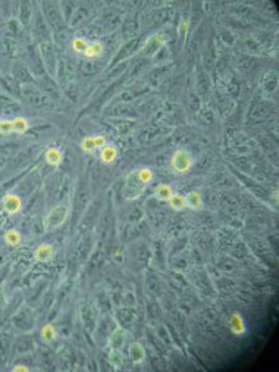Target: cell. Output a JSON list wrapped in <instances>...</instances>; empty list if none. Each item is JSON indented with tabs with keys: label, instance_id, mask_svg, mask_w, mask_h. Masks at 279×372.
Instances as JSON below:
<instances>
[{
	"label": "cell",
	"instance_id": "6da1fadb",
	"mask_svg": "<svg viewBox=\"0 0 279 372\" xmlns=\"http://www.w3.org/2000/svg\"><path fill=\"white\" fill-rule=\"evenodd\" d=\"M69 211L71 209H69L68 203H59L55 208H52L44 218V230L53 231V230L62 227L69 217Z\"/></svg>",
	"mask_w": 279,
	"mask_h": 372
},
{
	"label": "cell",
	"instance_id": "7a4b0ae2",
	"mask_svg": "<svg viewBox=\"0 0 279 372\" xmlns=\"http://www.w3.org/2000/svg\"><path fill=\"white\" fill-rule=\"evenodd\" d=\"M171 169L176 175H185L191 171L194 165V159L191 153L185 149H176L171 156L169 160Z\"/></svg>",
	"mask_w": 279,
	"mask_h": 372
},
{
	"label": "cell",
	"instance_id": "3957f363",
	"mask_svg": "<svg viewBox=\"0 0 279 372\" xmlns=\"http://www.w3.org/2000/svg\"><path fill=\"white\" fill-rule=\"evenodd\" d=\"M146 185L141 182V179L137 175V171L129 172L125 181V187H124V196L127 200H137L138 197L144 193Z\"/></svg>",
	"mask_w": 279,
	"mask_h": 372
},
{
	"label": "cell",
	"instance_id": "277c9868",
	"mask_svg": "<svg viewBox=\"0 0 279 372\" xmlns=\"http://www.w3.org/2000/svg\"><path fill=\"white\" fill-rule=\"evenodd\" d=\"M106 144H108L106 137L97 134V135H87V137H84V138L81 140V143H80V147H81V150L86 152V153H94V152L103 149Z\"/></svg>",
	"mask_w": 279,
	"mask_h": 372
},
{
	"label": "cell",
	"instance_id": "5b68a950",
	"mask_svg": "<svg viewBox=\"0 0 279 372\" xmlns=\"http://www.w3.org/2000/svg\"><path fill=\"white\" fill-rule=\"evenodd\" d=\"M2 208L8 215H18L22 211V199L15 193H8L2 200Z\"/></svg>",
	"mask_w": 279,
	"mask_h": 372
},
{
	"label": "cell",
	"instance_id": "8992f818",
	"mask_svg": "<svg viewBox=\"0 0 279 372\" xmlns=\"http://www.w3.org/2000/svg\"><path fill=\"white\" fill-rule=\"evenodd\" d=\"M55 256V249L52 244L49 243H42L36 247V250L33 252V258L34 261L39 263H47L50 262Z\"/></svg>",
	"mask_w": 279,
	"mask_h": 372
},
{
	"label": "cell",
	"instance_id": "52a82bcc",
	"mask_svg": "<svg viewBox=\"0 0 279 372\" xmlns=\"http://www.w3.org/2000/svg\"><path fill=\"white\" fill-rule=\"evenodd\" d=\"M128 354L131 362H132L134 365H140V363H143V362L146 360V349H144V346H143L141 343H138V341H132V343L129 344Z\"/></svg>",
	"mask_w": 279,
	"mask_h": 372
},
{
	"label": "cell",
	"instance_id": "ba28073f",
	"mask_svg": "<svg viewBox=\"0 0 279 372\" xmlns=\"http://www.w3.org/2000/svg\"><path fill=\"white\" fill-rule=\"evenodd\" d=\"M127 343V332L122 328H116L109 337V349H116V350H122V347Z\"/></svg>",
	"mask_w": 279,
	"mask_h": 372
},
{
	"label": "cell",
	"instance_id": "9c48e42d",
	"mask_svg": "<svg viewBox=\"0 0 279 372\" xmlns=\"http://www.w3.org/2000/svg\"><path fill=\"white\" fill-rule=\"evenodd\" d=\"M44 160L47 165L56 168L62 163L64 160V152L59 149V147H49L44 153Z\"/></svg>",
	"mask_w": 279,
	"mask_h": 372
},
{
	"label": "cell",
	"instance_id": "30bf717a",
	"mask_svg": "<svg viewBox=\"0 0 279 372\" xmlns=\"http://www.w3.org/2000/svg\"><path fill=\"white\" fill-rule=\"evenodd\" d=\"M228 327L231 329L232 334L235 335H244L245 334V322H244V318L239 315V313H232L228 319Z\"/></svg>",
	"mask_w": 279,
	"mask_h": 372
},
{
	"label": "cell",
	"instance_id": "8fae6325",
	"mask_svg": "<svg viewBox=\"0 0 279 372\" xmlns=\"http://www.w3.org/2000/svg\"><path fill=\"white\" fill-rule=\"evenodd\" d=\"M100 153V160H102V163H105V165H112V163H115L116 162V159H118V156H119V152H118V149L115 147V146H112V144H106L103 149H100L99 150Z\"/></svg>",
	"mask_w": 279,
	"mask_h": 372
},
{
	"label": "cell",
	"instance_id": "7c38bea8",
	"mask_svg": "<svg viewBox=\"0 0 279 372\" xmlns=\"http://www.w3.org/2000/svg\"><path fill=\"white\" fill-rule=\"evenodd\" d=\"M185 202H187V209H191V211H201L203 209V197L201 193L193 190L190 193L185 195Z\"/></svg>",
	"mask_w": 279,
	"mask_h": 372
},
{
	"label": "cell",
	"instance_id": "4fadbf2b",
	"mask_svg": "<svg viewBox=\"0 0 279 372\" xmlns=\"http://www.w3.org/2000/svg\"><path fill=\"white\" fill-rule=\"evenodd\" d=\"M105 52V46L102 42H88L86 52H84V56L90 58V59H96V58H100Z\"/></svg>",
	"mask_w": 279,
	"mask_h": 372
},
{
	"label": "cell",
	"instance_id": "5bb4252c",
	"mask_svg": "<svg viewBox=\"0 0 279 372\" xmlns=\"http://www.w3.org/2000/svg\"><path fill=\"white\" fill-rule=\"evenodd\" d=\"M172 195H173V189H172V185H169V184H159V185H156L154 193H153L154 199L159 200V202H168L171 199Z\"/></svg>",
	"mask_w": 279,
	"mask_h": 372
},
{
	"label": "cell",
	"instance_id": "9a60e30c",
	"mask_svg": "<svg viewBox=\"0 0 279 372\" xmlns=\"http://www.w3.org/2000/svg\"><path fill=\"white\" fill-rule=\"evenodd\" d=\"M3 240H5V243H6L8 246L17 247V246L21 244L22 234L17 230V228H11V230H8V231L3 234Z\"/></svg>",
	"mask_w": 279,
	"mask_h": 372
},
{
	"label": "cell",
	"instance_id": "2e32d148",
	"mask_svg": "<svg viewBox=\"0 0 279 372\" xmlns=\"http://www.w3.org/2000/svg\"><path fill=\"white\" fill-rule=\"evenodd\" d=\"M168 205L169 208L176 211V212H182L187 209V202H185V196L184 195H179V193H173L171 199L168 200Z\"/></svg>",
	"mask_w": 279,
	"mask_h": 372
},
{
	"label": "cell",
	"instance_id": "e0dca14e",
	"mask_svg": "<svg viewBox=\"0 0 279 372\" xmlns=\"http://www.w3.org/2000/svg\"><path fill=\"white\" fill-rule=\"evenodd\" d=\"M40 337L44 343H53L58 338V329L55 328V325H52V324H46L40 329Z\"/></svg>",
	"mask_w": 279,
	"mask_h": 372
},
{
	"label": "cell",
	"instance_id": "ac0fdd59",
	"mask_svg": "<svg viewBox=\"0 0 279 372\" xmlns=\"http://www.w3.org/2000/svg\"><path fill=\"white\" fill-rule=\"evenodd\" d=\"M30 130V121L25 116L14 118V132L15 134H25Z\"/></svg>",
	"mask_w": 279,
	"mask_h": 372
},
{
	"label": "cell",
	"instance_id": "d6986e66",
	"mask_svg": "<svg viewBox=\"0 0 279 372\" xmlns=\"http://www.w3.org/2000/svg\"><path fill=\"white\" fill-rule=\"evenodd\" d=\"M137 171V175L138 178L141 179V182L147 187L149 184H150L151 181H153V178H154V174H153V171H151L150 168H147V166H143V168H140V169H135Z\"/></svg>",
	"mask_w": 279,
	"mask_h": 372
},
{
	"label": "cell",
	"instance_id": "ffe728a7",
	"mask_svg": "<svg viewBox=\"0 0 279 372\" xmlns=\"http://www.w3.org/2000/svg\"><path fill=\"white\" fill-rule=\"evenodd\" d=\"M71 46H72V50H74L75 53L84 55L87 46H88V40L84 39V37H74V40H72Z\"/></svg>",
	"mask_w": 279,
	"mask_h": 372
},
{
	"label": "cell",
	"instance_id": "44dd1931",
	"mask_svg": "<svg viewBox=\"0 0 279 372\" xmlns=\"http://www.w3.org/2000/svg\"><path fill=\"white\" fill-rule=\"evenodd\" d=\"M109 362L115 366H119L124 363V356H122V350H116V349H110L109 351Z\"/></svg>",
	"mask_w": 279,
	"mask_h": 372
},
{
	"label": "cell",
	"instance_id": "7402d4cb",
	"mask_svg": "<svg viewBox=\"0 0 279 372\" xmlns=\"http://www.w3.org/2000/svg\"><path fill=\"white\" fill-rule=\"evenodd\" d=\"M14 132V119H0V134Z\"/></svg>",
	"mask_w": 279,
	"mask_h": 372
},
{
	"label": "cell",
	"instance_id": "603a6c76",
	"mask_svg": "<svg viewBox=\"0 0 279 372\" xmlns=\"http://www.w3.org/2000/svg\"><path fill=\"white\" fill-rule=\"evenodd\" d=\"M12 371L14 372H28L30 371V368L28 366H25V365H17V366H14L12 368Z\"/></svg>",
	"mask_w": 279,
	"mask_h": 372
},
{
	"label": "cell",
	"instance_id": "cb8c5ba5",
	"mask_svg": "<svg viewBox=\"0 0 279 372\" xmlns=\"http://www.w3.org/2000/svg\"><path fill=\"white\" fill-rule=\"evenodd\" d=\"M187 28H188V24H187V22H182V24L179 25V34H181V36H184Z\"/></svg>",
	"mask_w": 279,
	"mask_h": 372
}]
</instances>
